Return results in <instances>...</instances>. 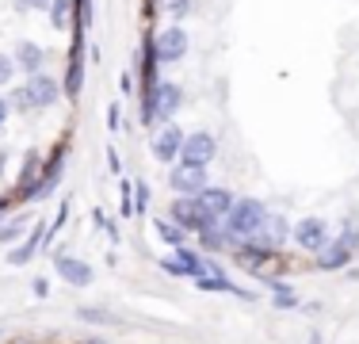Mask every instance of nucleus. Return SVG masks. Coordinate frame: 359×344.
Here are the masks:
<instances>
[{
  "label": "nucleus",
  "instance_id": "obj_27",
  "mask_svg": "<svg viewBox=\"0 0 359 344\" xmlns=\"http://www.w3.org/2000/svg\"><path fill=\"white\" fill-rule=\"evenodd\" d=\"M4 119H8V100H0V126H4Z\"/></svg>",
  "mask_w": 359,
  "mask_h": 344
},
{
  "label": "nucleus",
  "instance_id": "obj_2",
  "mask_svg": "<svg viewBox=\"0 0 359 344\" xmlns=\"http://www.w3.org/2000/svg\"><path fill=\"white\" fill-rule=\"evenodd\" d=\"M180 100H184V92H180V84H153V88H145V103H142V119L145 123H157V119H172Z\"/></svg>",
  "mask_w": 359,
  "mask_h": 344
},
{
  "label": "nucleus",
  "instance_id": "obj_16",
  "mask_svg": "<svg viewBox=\"0 0 359 344\" xmlns=\"http://www.w3.org/2000/svg\"><path fill=\"white\" fill-rule=\"evenodd\" d=\"M283 237H287V222L279 218V214L264 218V226H260V245H264V249H276Z\"/></svg>",
  "mask_w": 359,
  "mask_h": 344
},
{
  "label": "nucleus",
  "instance_id": "obj_11",
  "mask_svg": "<svg viewBox=\"0 0 359 344\" xmlns=\"http://www.w3.org/2000/svg\"><path fill=\"white\" fill-rule=\"evenodd\" d=\"M348 260H352V249H344L340 241H325V245L318 249V268L325 272H340V268H348Z\"/></svg>",
  "mask_w": 359,
  "mask_h": 344
},
{
  "label": "nucleus",
  "instance_id": "obj_13",
  "mask_svg": "<svg viewBox=\"0 0 359 344\" xmlns=\"http://www.w3.org/2000/svg\"><path fill=\"white\" fill-rule=\"evenodd\" d=\"M199 264H203V260L191 253V249L180 245V249H176V256H168V260H165V268L172 272V275H199Z\"/></svg>",
  "mask_w": 359,
  "mask_h": 344
},
{
  "label": "nucleus",
  "instance_id": "obj_5",
  "mask_svg": "<svg viewBox=\"0 0 359 344\" xmlns=\"http://www.w3.org/2000/svg\"><path fill=\"white\" fill-rule=\"evenodd\" d=\"M215 153H218V142H215V134L199 131V134H187V138H184V150H180V161H187V165H199V168H207L210 161H215Z\"/></svg>",
  "mask_w": 359,
  "mask_h": 344
},
{
  "label": "nucleus",
  "instance_id": "obj_24",
  "mask_svg": "<svg viewBox=\"0 0 359 344\" xmlns=\"http://www.w3.org/2000/svg\"><path fill=\"white\" fill-rule=\"evenodd\" d=\"M134 192H138V206L134 211H145L149 206V184H134Z\"/></svg>",
  "mask_w": 359,
  "mask_h": 344
},
{
  "label": "nucleus",
  "instance_id": "obj_8",
  "mask_svg": "<svg viewBox=\"0 0 359 344\" xmlns=\"http://www.w3.org/2000/svg\"><path fill=\"white\" fill-rule=\"evenodd\" d=\"M54 268H57V275H62L65 283H73V287H88L92 283V268L84 260H76V256H69V253H57Z\"/></svg>",
  "mask_w": 359,
  "mask_h": 344
},
{
  "label": "nucleus",
  "instance_id": "obj_20",
  "mask_svg": "<svg viewBox=\"0 0 359 344\" xmlns=\"http://www.w3.org/2000/svg\"><path fill=\"white\" fill-rule=\"evenodd\" d=\"M23 230H27V218H8L4 226H0V241H15Z\"/></svg>",
  "mask_w": 359,
  "mask_h": 344
},
{
  "label": "nucleus",
  "instance_id": "obj_25",
  "mask_svg": "<svg viewBox=\"0 0 359 344\" xmlns=\"http://www.w3.org/2000/svg\"><path fill=\"white\" fill-rule=\"evenodd\" d=\"M340 245H344V249H359V234H355L352 226L344 230V237H340Z\"/></svg>",
  "mask_w": 359,
  "mask_h": 344
},
{
  "label": "nucleus",
  "instance_id": "obj_28",
  "mask_svg": "<svg viewBox=\"0 0 359 344\" xmlns=\"http://www.w3.org/2000/svg\"><path fill=\"white\" fill-rule=\"evenodd\" d=\"M0 168H4V157H0Z\"/></svg>",
  "mask_w": 359,
  "mask_h": 344
},
{
  "label": "nucleus",
  "instance_id": "obj_4",
  "mask_svg": "<svg viewBox=\"0 0 359 344\" xmlns=\"http://www.w3.org/2000/svg\"><path fill=\"white\" fill-rule=\"evenodd\" d=\"M195 203H199V211H203V226H218L229 214V206H233V195H229L226 187H203V192L195 195Z\"/></svg>",
  "mask_w": 359,
  "mask_h": 344
},
{
  "label": "nucleus",
  "instance_id": "obj_19",
  "mask_svg": "<svg viewBox=\"0 0 359 344\" xmlns=\"http://www.w3.org/2000/svg\"><path fill=\"white\" fill-rule=\"evenodd\" d=\"M69 8H73V0H54V4H50V23H54V27H65V23H69Z\"/></svg>",
  "mask_w": 359,
  "mask_h": 344
},
{
  "label": "nucleus",
  "instance_id": "obj_29",
  "mask_svg": "<svg viewBox=\"0 0 359 344\" xmlns=\"http://www.w3.org/2000/svg\"><path fill=\"white\" fill-rule=\"evenodd\" d=\"M88 344H100V340H88Z\"/></svg>",
  "mask_w": 359,
  "mask_h": 344
},
{
  "label": "nucleus",
  "instance_id": "obj_1",
  "mask_svg": "<svg viewBox=\"0 0 359 344\" xmlns=\"http://www.w3.org/2000/svg\"><path fill=\"white\" fill-rule=\"evenodd\" d=\"M264 218H268V214H264V203L241 199V203L229 206V214H226V234L233 237V241H245V237L260 234Z\"/></svg>",
  "mask_w": 359,
  "mask_h": 344
},
{
  "label": "nucleus",
  "instance_id": "obj_15",
  "mask_svg": "<svg viewBox=\"0 0 359 344\" xmlns=\"http://www.w3.org/2000/svg\"><path fill=\"white\" fill-rule=\"evenodd\" d=\"M42 237H46V230L42 226H35V234H31L27 241H23V245H15L12 253H8V264H27L31 256L39 253V245H42Z\"/></svg>",
  "mask_w": 359,
  "mask_h": 344
},
{
  "label": "nucleus",
  "instance_id": "obj_26",
  "mask_svg": "<svg viewBox=\"0 0 359 344\" xmlns=\"http://www.w3.org/2000/svg\"><path fill=\"white\" fill-rule=\"evenodd\" d=\"M107 126H111V131H118V107H115V103L107 107Z\"/></svg>",
  "mask_w": 359,
  "mask_h": 344
},
{
  "label": "nucleus",
  "instance_id": "obj_9",
  "mask_svg": "<svg viewBox=\"0 0 359 344\" xmlns=\"http://www.w3.org/2000/svg\"><path fill=\"white\" fill-rule=\"evenodd\" d=\"M294 241H298L302 249H310V253H318L325 241H329V226H325L321 218H302V222L294 226Z\"/></svg>",
  "mask_w": 359,
  "mask_h": 344
},
{
  "label": "nucleus",
  "instance_id": "obj_21",
  "mask_svg": "<svg viewBox=\"0 0 359 344\" xmlns=\"http://www.w3.org/2000/svg\"><path fill=\"white\" fill-rule=\"evenodd\" d=\"M84 23H92V0H76V31H84Z\"/></svg>",
  "mask_w": 359,
  "mask_h": 344
},
{
  "label": "nucleus",
  "instance_id": "obj_22",
  "mask_svg": "<svg viewBox=\"0 0 359 344\" xmlns=\"http://www.w3.org/2000/svg\"><path fill=\"white\" fill-rule=\"evenodd\" d=\"M12 73H15V62H12L8 54H0V84L12 81Z\"/></svg>",
  "mask_w": 359,
  "mask_h": 344
},
{
  "label": "nucleus",
  "instance_id": "obj_14",
  "mask_svg": "<svg viewBox=\"0 0 359 344\" xmlns=\"http://www.w3.org/2000/svg\"><path fill=\"white\" fill-rule=\"evenodd\" d=\"M12 62L20 65L23 73L35 77L39 69H42V46H35V42H20V46H15V58H12Z\"/></svg>",
  "mask_w": 359,
  "mask_h": 344
},
{
  "label": "nucleus",
  "instance_id": "obj_3",
  "mask_svg": "<svg viewBox=\"0 0 359 344\" xmlns=\"http://www.w3.org/2000/svg\"><path fill=\"white\" fill-rule=\"evenodd\" d=\"M15 107H50V103L57 100V84L50 81V77H42V73H35V77H27V84H23L20 92H15Z\"/></svg>",
  "mask_w": 359,
  "mask_h": 344
},
{
  "label": "nucleus",
  "instance_id": "obj_17",
  "mask_svg": "<svg viewBox=\"0 0 359 344\" xmlns=\"http://www.w3.org/2000/svg\"><path fill=\"white\" fill-rule=\"evenodd\" d=\"M81 81H84V65H81V42L73 46V62H69V81H65V96L76 100L81 96Z\"/></svg>",
  "mask_w": 359,
  "mask_h": 344
},
{
  "label": "nucleus",
  "instance_id": "obj_7",
  "mask_svg": "<svg viewBox=\"0 0 359 344\" xmlns=\"http://www.w3.org/2000/svg\"><path fill=\"white\" fill-rule=\"evenodd\" d=\"M184 54H187V34L180 27H168L165 34H157V42H153V58L157 62H180Z\"/></svg>",
  "mask_w": 359,
  "mask_h": 344
},
{
  "label": "nucleus",
  "instance_id": "obj_18",
  "mask_svg": "<svg viewBox=\"0 0 359 344\" xmlns=\"http://www.w3.org/2000/svg\"><path fill=\"white\" fill-rule=\"evenodd\" d=\"M157 234L165 237V241H168V245H172V249H180V245H184V226H176L172 218L157 222Z\"/></svg>",
  "mask_w": 359,
  "mask_h": 344
},
{
  "label": "nucleus",
  "instance_id": "obj_10",
  "mask_svg": "<svg viewBox=\"0 0 359 344\" xmlns=\"http://www.w3.org/2000/svg\"><path fill=\"white\" fill-rule=\"evenodd\" d=\"M172 222H180L184 230H203V211L191 195H176L172 199Z\"/></svg>",
  "mask_w": 359,
  "mask_h": 344
},
{
  "label": "nucleus",
  "instance_id": "obj_12",
  "mask_svg": "<svg viewBox=\"0 0 359 344\" xmlns=\"http://www.w3.org/2000/svg\"><path fill=\"white\" fill-rule=\"evenodd\" d=\"M180 150H184V134H180L176 126H165V131L157 134V142H153V153H157V161H176Z\"/></svg>",
  "mask_w": 359,
  "mask_h": 344
},
{
  "label": "nucleus",
  "instance_id": "obj_6",
  "mask_svg": "<svg viewBox=\"0 0 359 344\" xmlns=\"http://www.w3.org/2000/svg\"><path fill=\"white\" fill-rule=\"evenodd\" d=\"M168 184H172V192L180 195H199L203 187H207V172H203L199 165H187V161H180V165H172V172H168Z\"/></svg>",
  "mask_w": 359,
  "mask_h": 344
},
{
  "label": "nucleus",
  "instance_id": "obj_23",
  "mask_svg": "<svg viewBox=\"0 0 359 344\" xmlns=\"http://www.w3.org/2000/svg\"><path fill=\"white\" fill-rule=\"evenodd\" d=\"M157 8H165V12L184 15V12H187V0H157Z\"/></svg>",
  "mask_w": 359,
  "mask_h": 344
}]
</instances>
